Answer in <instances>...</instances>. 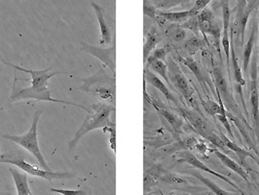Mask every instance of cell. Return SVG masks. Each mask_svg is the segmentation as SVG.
Instances as JSON below:
<instances>
[{
    "label": "cell",
    "mask_w": 259,
    "mask_h": 195,
    "mask_svg": "<svg viewBox=\"0 0 259 195\" xmlns=\"http://www.w3.org/2000/svg\"><path fill=\"white\" fill-rule=\"evenodd\" d=\"M1 62L4 65L12 66L15 70L22 71L24 73H28L31 77V86L26 87L25 86L26 79L18 77V73H14V83L12 86L11 94L9 96V99L6 103V106H12L16 105L17 101H26V100H36L40 102H51V103H59V104H67V105H73L77 106L82 109H84L87 113L90 112V107L86 105L72 103V102H66L63 100H57L52 98L51 92L48 89L49 80L51 78L58 75V74H69L68 72L64 71H54L52 70V66L42 69V70H32V69H26L24 67H21L19 65H15L11 63H7L4 60L1 59Z\"/></svg>",
    "instance_id": "6da1fadb"
},
{
    "label": "cell",
    "mask_w": 259,
    "mask_h": 195,
    "mask_svg": "<svg viewBox=\"0 0 259 195\" xmlns=\"http://www.w3.org/2000/svg\"><path fill=\"white\" fill-rule=\"evenodd\" d=\"M90 112H88L87 116L82 122L77 132L75 133L73 139L68 143V150H73L77 146L79 141L89 132L96 129H103L106 127L115 126L113 122L110 120V114L115 110V106L105 103H97L89 105Z\"/></svg>",
    "instance_id": "7a4b0ae2"
},
{
    "label": "cell",
    "mask_w": 259,
    "mask_h": 195,
    "mask_svg": "<svg viewBox=\"0 0 259 195\" xmlns=\"http://www.w3.org/2000/svg\"><path fill=\"white\" fill-rule=\"evenodd\" d=\"M81 81L83 83L78 87L79 91L99 97L112 105L115 104V79L109 77L104 68H101L90 77L81 79Z\"/></svg>",
    "instance_id": "3957f363"
},
{
    "label": "cell",
    "mask_w": 259,
    "mask_h": 195,
    "mask_svg": "<svg viewBox=\"0 0 259 195\" xmlns=\"http://www.w3.org/2000/svg\"><path fill=\"white\" fill-rule=\"evenodd\" d=\"M41 114H42V110H37L34 113L30 128L28 129L26 134H24L22 136H15V135H8L7 134V135H3L2 138L4 140L11 141L13 143L21 145L22 147H24L29 153H31L32 155L36 158V160L38 161L42 169L51 172V169H50L49 165L47 164L44 156L40 150V147H39L37 130H38V122Z\"/></svg>",
    "instance_id": "277c9868"
},
{
    "label": "cell",
    "mask_w": 259,
    "mask_h": 195,
    "mask_svg": "<svg viewBox=\"0 0 259 195\" xmlns=\"http://www.w3.org/2000/svg\"><path fill=\"white\" fill-rule=\"evenodd\" d=\"M0 163L13 164L15 166L25 171L28 175L45 179L49 182H51L53 180H65V179H69V178L73 177L72 174L66 173V172L60 173V172H52V171L49 172V171L39 169L37 167L27 163L24 158H22L20 156H10L6 155V154L0 155Z\"/></svg>",
    "instance_id": "5b68a950"
},
{
    "label": "cell",
    "mask_w": 259,
    "mask_h": 195,
    "mask_svg": "<svg viewBox=\"0 0 259 195\" xmlns=\"http://www.w3.org/2000/svg\"><path fill=\"white\" fill-rule=\"evenodd\" d=\"M211 68H212V73H213V77H214L215 88H217V91L219 92L221 95L223 104L227 108L233 110L234 113L238 118H240V119L243 118L241 114V111L238 108V105L234 100L233 96L231 94L229 85H228V82H227V79L223 74V71H222L221 66L215 65L214 61L211 60Z\"/></svg>",
    "instance_id": "8992f818"
},
{
    "label": "cell",
    "mask_w": 259,
    "mask_h": 195,
    "mask_svg": "<svg viewBox=\"0 0 259 195\" xmlns=\"http://www.w3.org/2000/svg\"><path fill=\"white\" fill-rule=\"evenodd\" d=\"M168 73L171 87H175L182 97L187 101L191 102L194 94V88L189 83L188 79L183 74L179 65L169 60L168 65Z\"/></svg>",
    "instance_id": "52a82bcc"
},
{
    "label": "cell",
    "mask_w": 259,
    "mask_h": 195,
    "mask_svg": "<svg viewBox=\"0 0 259 195\" xmlns=\"http://www.w3.org/2000/svg\"><path fill=\"white\" fill-rule=\"evenodd\" d=\"M81 43V50L83 52L87 53L93 57H96L100 61L104 63V65L108 66L109 69L112 71L113 74L116 73V59H115V42H113L111 47H99V46H92L88 43L80 42Z\"/></svg>",
    "instance_id": "ba28073f"
},
{
    "label": "cell",
    "mask_w": 259,
    "mask_h": 195,
    "mask_svg": "<svg viewBox=\"0 0 259 195\" xmlns=\"http://www.w3.org/2000/svg\"><path fill=\"white\" fill-rule=\"evenodd\" d=\"M179 111L182 113V116L187 120V122L194 128L195 132L198 133L203 138H205L206 140L208 139L210 134L214 132L212 130V127L206 120V118L202 116L199 112H196L187 108H183V107H180Z\"/></svg>",
    "instance_id": "9c48e42d"
},
{
    "label": "cell",
    "mask_w": 259,
    "mask_h": 195,
    "mask_svg": "<svg viewBox=\"0 0 259 195\" xmlns=\"http://www.w3.org/2000/svg\"><path fill=\"white\" fill-rule=\"evenodd\" d=\"M178 156H179V161H180V162L187 163V164L193 166L194 168L202 170V171H204V172H207L208 174H210V175H212V176H214V177L221 179L222 181L227 182L228 184H230L232 187H234L237 191H239V192H241V193L243 194L242 189H241L236 183H234L232 181H230L228 178H226V177L223 176L222 174H220V173H218V172L210 169L209 167H207L205 163H203V162H202L199 158H197L193 153H191V152H189V151H182V152H179Z\"/></svg>",
    "instance_id": "30bf717a"
},
{
    "label": "cell",
    "mask_w": 259,
    "mask_h": 195,
    "mask_svg": "<svg viewBox=\"0 0 259 195\" xmlns=\"http://www.w3.org/2000/svg\"><path fill=\"white\" fill-rule=\"evenodd\" d=\"M222 10V38L221 43L226 56L227 65L230 64V22L232 17V11L229 7V0H221Z\"/></svg>",
    "instance_id": "8fae6325"
},
{
    "label": "cell",
    "mask_w": 259,
    "mask_h": 195,
    "mask_svg": "<svg viewBox=\"0 0 259 195\" xmlns=\"http://www.w3.org/2000/svg\"><path fill=\"white\" fill-rule=\"evenodd\" d=\"M91 5L95 13H96L99 25H100L101 35H102L100 43L104 47V46H108L112 41V32H111V27H110L107 20H106V16L104 13V8L96 2H92Z\"/></svg>",
    "instance_id": "7c38bea8"
},
{
    "label": "cell",
    "mask_w": 259,
    "mask_h": 195,
    "mask_svg": "<svg viewBox=\"0 0 259 195\" xmlns=\"http://www.w3.org/2000/svg\"><path fill=\"white\" fill-rule=\"evenodd\" d=\"M143 79L146 81V83L150 84L151 86H153L157 90L161 92L165 98L168 100V102H171L176 105H179V103L176 99V97L174 96V94L168 90V87L165 85V83L156 75L154 72H152L150 69L148 68H144L143 71Z\"/></svg>",
    "instance_id": "4fadbf2b"
},
{
    "label": "cell",
    "mask_w": 259,
    "mask_h": 195,
    "mask_svg": "<svg viewBox=\"0 0 259 195\" xmlns=\"http://www.w3.org/2000/svg\"><path fill=\"white\" fill-rule=\"evenodd\" d=\"M200 29L203 35L205 36V40L207 42V35H211L214 40V45L218 50V52L221 53V34L222 27L220 23L215 20L211 22H200Z\"/></svg>",
    "instance_id": "5bb4252c"
},
{
    "label": "cell",
    "mask_w": 259,
    "mask_h": 195,
    "mask_svg": "<svg viewBox=\"0 0 259 195\" xmlns=\"http://www.w3.org/2000/svg\"><path fill=\"white\" fill-rule=\"evenodd\" d=\"M250 104L252 117L254 121V130L259 143V92L256 83V73L252 74V83H251V92H250ZM259 145V144H258Z\"/></svg>",
    "instance_id": "9a60e30c"
},
{
    "label": "cell",
    "mask_w": 259,
    "mask_h": 195,
    "mask_svg": "<svg viewBox=\"0 0 259 195\" xmlns=\"http://www.w3.org/2000/svg\"><path fill=\"white\" fill-rule=\"evenodd\" d=\"M221 138L223 140V142L225 143L226 147H227L229 150H232L233 152L236 153V155L238 156V158H239V160H240V163H241V165H242L244 168H246V160L247 157H250V158H252L253 160H255V162L258 164L259 166L258 159H257L255 156L253 155L251 152H249V151H247L246 149H244L243 147L239 146L235 142L231 141L230 139H228L222 132H221Z\"/></svg>",
    "instance_id": "2e32d148"
},
{
    "label": "cell",
    "mask_w": 259,
    "mask_h": 195,
    "mask_svg": "<svg viewBox=\"0 0 259 195\" xmlns=\"http://www.w3.org/2000/svg\"><path fill=\"white\" fill-rule=\"evenodd\" d=\"M154 107L160 112V114L168 121L169 126L174 130L175 139L179 142H182L181 138H180V135L182 133V125H183L182 119L180 117L177 116L175 113L168 111V109H166L164 107H159L157 105Z\"/></svg>",
    "instance_id": "e0dca14e"
},
{
    "label": "cell",
    "mask_w": 259,
    "mask_h": 195,
    "mask_svg": "<svg viewBox=\"0 0 259 195\" xmlns=\"http://www.w3.org/2000/svg\"><path fill=\"white\" fill-rule=\"evenodd\" d=\"M213 152H214L215 155L218 156V158L221 160V163H222L225 167H227V168H229V169L234 171L236 174H238L240 177H242L246 182H250L249 177H248L247 173L245 171L244 167H243L242 165H240L239 163L235 162L233 159H231L230 157H228V155H226L224 152H222L221 150L214 149Z\"/></svg>",
    "instance_id": "ac0fdd59"
},
{
    "label": "cell",
    "mask_w": 259,
    "mask_h": 195,
    "mask_svg": "<svg viewBox=\"0 0 259 195\" xmlns=\"http://www.w3.org/2000/svg\"><path fill=\"white\" fill-rule=\"evenodd\" d=\"M230 61L232 64V68H233L234 79H235V83L236 86H241L244 87L246 85V80L243 76V72L242 69L239 65L238 59L236 57V52H235V48H234V34L233 32L230 30Z\"/></svg>",
    "instance_id": "d6986e66"
},
{
    "label": "cell",
    "mask_w": 259,
    "mask_h": 195,
    "mask_svg": "<svg viewBox=\"0 0 259 195\" xmlns=\"http://www.w3.org/2000/svg\"><path fill=\"white\" fill-rule=\"evenodd\" d=\"M9 171L13 177L17 195H32L27 182V175L25 173H21L15 168H10Z\"/></svg>",
    "instance_id": "ffe728a7"
},
{
    "label": "cell",
    "mask_w": 259,
    "mask_h": 195,
    "mask_svg": "<svg viewBox=\"0 0 259 195\" xmlns=\"http://www.w3.org/2000/svg\"><path fill=\"white\" fill-rule=\"evenodd\" d=\"M179 59L183 65L187 66L193 72V74L198 79V81L200 82L202 87L207 90L208 83H207V79L205 77V75L203 74L200 65L195 61L194 59L192 57H182V56H179Z\"/></svg>",
    "instance_id": "44dd1931"
},
{
    "label": "cell",
    "mask_w": 259,
    "mask_h": 195,
    "mask_svg": "<svg viewBox=\"0 0 259 195\" xmlns=\"http://www.w3.org/2000/svg\"><path fill=\"white\" fill-rule=\"evenodd\" d=\"M161 41V36L158 32V29L153 26L147 33L145 41L143 44V61L146 62L148 56L155 49L157 44Z\"/></svg>",
    "instance_id": "7402d4cb"
},
{
    "label": "cell",
    "mask_w": 259,
    "mask_h": 195,
    "mask_svg": "<svg viewBox=\"0 0 259 195\" xmlns=\"http://www.w3.org/2000/svg\"><path fill=\"white\" fill-rule=\"evenodd\" d=\"M256 34H257V24L254 23L251 30H250L249 37H248V40L246 43V46H245V49H244V52H243V65H244V72L245 73L247 72V67L249 65V62H250V57H251L253 46H254V43H255Z\"/></svg>",
    "instance_id": "603a6c76"
},
{
    "label": "cell",
    "mask_w": 259,
    "mask_h": 195,
    "mask_svg": "<svg viewBox=\"0 0 259 195\" xmlns=\"http://www.w3.org/2000/svg\"><path fill=\"white\" fill-rule=\"evenodd\" d=\"M159 20H165L168 21L170 23H182L185 22L187 19H189L192 15L189 10L186 11H182V12H163V11H159L157 12Z\"/></svg>",
    "instance_id": "cb8c5ba5"
},
{
    "label": "cell",
    "mask_w": 259,
    "mask_h": 195,
    "mask_svg": "<svg viewBox=\"0 0 259 195\" xmlns=\"http://www.w3.org/2000/svg\"><path fill=\"white\" fill-rule=\"evenodd\" d=\"M227 116L230 118V120H231L232 122H234V124L237 126L238 130L240 131V133L242 134V136H243L244 139L246 140V143L250 146V148H251V149L256 153V155L259 157V150L257 149V147L255 146L254 142H253V140L251 139V137L248 136V134H247V132H246V126H245V124L243 123V121H242L240 118L235 116L232 113H229V112L227 113ZM247 126H249V125H247Z\"/></svg>",
    "instance_id": "d4e9b609"
},
{
    "label": "cell",
    "mask_w": 259,
    "mask_h": 195,
    "mask_svg": "<svg viewBox=\"0 0 259 195\" xmlns=\"http://www.w3.org/2000/svg\"><path fill=\"white\" fill-rule=\"evenodd\" d=\"M192 175L194 176L196 179H198L201 182H203L208 189H210L215 195H233L230 192L224 190L223 188H221V186L217 183V182L207 179V177L203 176L201 173L199 172H192Z\"/></svg>",
    "instance_id": "484cf974"
},
{
    "label": "cell",
    "mask_w": 259,
    "mask_h": 195,
    "mask_svg": "<svg viewBox=\"0 0 259 195\" xmlns=\"http://www.w3.org/2000/svg\"><path fill=\"white\" fill-rule=\"evenodd\" d=\"M207 43L205 39H202L200 36H192L186 41L183 42V49L189 53L190 55H194L197 51L203 49Z\"/></svg>",
    "instance_id": "4316f807"
},
{
    "label": "cell",
    "mask_w": 259,
    "mask_h": 195,
    "mask_svg": "<svg viewBox=\"0 0 259 195\" xmlns=\"http://www.w3.org/2000/svg\"><path fill=\"white\" fill-rule=\"evenodd\" d=\"M166 34L168 38L176 43H181L186 36L185 29L179 25L168 26V29L166 30Z\"/></svg>",
    "instance_id": "83f0119b"
},
{
    "label": "cell",
    "mask_w": 259,
    "mask_h": 195,
    "mask_svg": "<svg viewBox=\"0 0 259 195\" xmlns=\"http://www.w3.org/2000/svg\"><path fill=\"white\" fill-rule=\"evenodd\" d=\"M217 94H218L219 103L221 104V114H219V115L217 116V118L221 121V123L223 125V127H224V128L226 129V131H227V133H228L229 137L231 138L230 140L234 142L233 131L231 129V126H230V123H229V119H228V116H227V111H226V109H225V105H224L223 102H222V100H221V95H220V93L217 91Z\"/></svg>",
    "instance_id": "f1b7e54d"
},
{
    "label": "cell",
    "mask_w": 259,
    "mask_h": 195,
    "mask_svg": "<svg viewBox=\"0 0 259 195\" xmlns=\"http://www.w3.org/2000/svg\"><path fill=\"white\" fill-rule=\"evenodd\" d=\"M149 67L151 68L152 72L158 73L164 80H166L168 86L171 87V84H170L169 79H168V65L164 63V61H156V62L149 65Z\"/></svg>",
    "instance_id": "f546056e"
},
{
    "label": "cell",
    "mask_w": 259,
    "mask_h": 195,
    "mask_svg": "<svg viewBox=\"0 0 259 195\" xmlns=\"http://www.w3.org/2000/svg\"><path fill=\"white\" fill-rule=\"evenodd\" d=\"M168 53V48L166 47H162V48H158V49H154L152 53L148 56L146 62L144 63L145 66L144 68L149 67V65H151L152 63H154L156 61H164L167 57Z\"/></svg>",
    "instance_id": "4dcf8cb0"
},
{
    "label": "cell",
    "mask_w": 259,
    "mask_h": 195,
    "mask_svg": "<svg viewBox=\"0 0 259 195\" xmlns=\"http://www.w3.org/2000/svg\"><path fill=\"white\" fill-rule=\"evenodd\" d=\"M181 26L184 29L187 28V29L191 30L196 36L200 35L201 29H200V20H199V16L198 15L191 16L189 19H187Z\"/></svg>",
    "instance_id": "1f68e13d"
},
{
    "label": "cell",
    "mask_w": 259,
    "mask_h": 195,
    "mask_svg": "<svg viewBox=\"0 0 259 195\" xmlns=\"http://www.w3.org/2000/svg\"><path fill=\"white\" fill-rule=\"evenodd\" d=\"M202 105H203L205 111L210 116L217 117L221 113V104L210 100V99L203 102Z\"/></svg>",
    "instance_id": "d6a6232c"
},
{
    "label": "cell",
    "mask_w": 259,
    "mask_h": 195,
    "mask_svg": "<svg viewBox=\"0 0 259 195\" xmlns=\"http://www.w3.org/2000/svg\"><path fill=\"white\" fill-rule=\"evenodd\" d=\"M159 177L164 182H168V183H178V184H187L188 183L184 179H182L175 174L168 173L167 171H163L162 174H159Z\"/></svg>",
    "instance_id": "836d02e7"
},
{
    "label": "cell",
    "mask_w": 259,
    "mask_h": 195,
    "mask_svg": "<svg viewBox=\"0 0 259 195\" xmlns=\"http://www.w3.org/2000/svg\"><path fill=\"white\" fill-rule=\"evenodd\" d=\"M157 9L155 6L151 3L150 0H144V5H143V13L145 16H148L152 20L159 23V17L157 14Z\"/></svg>",
    "instance_id": "e575fe53"
},
{
    "label": "cell",
    "mask_w": 259,
    "mask_h": 195,
    "mask_svg": "<svg viewBox=\"0 0 259 195\" xmlns=\"http://www.w3.org/2000/svg\"><path fill=\"white\" fill-rule=\"evenodd\" d=\"M207 141H208L209 143H212L214 146L219 147L222 152H228L229 149L226 147V145H225V143L223 142V140L221 139L220 136H218L214 132H213L212 134H210V136L208 137Z\"/></svg>",
    "instance_id": "d590c367"
},
{
    "label": "cell",
    "mask_w": 259,
    "mask_h": 195,
    "mask_svg": "<svg viewBox=\"0 0 259 195\" xmlns=\"http://www.w3.org/2000/svg\"><path fill=\"white\" fill-rule=\"evenodd\" d=\"M211 0H196L195 1L194 6L190 9L191 15H198L202 10H204L205 8H207V4L210 2Z\"/></svg>",
    "instance_id": "8d00e7d4"
},
{
    "label": "cell",
    "mask_w": 259,
    "mask_h": 195,
    "mask_svg": "<svg viewBox=\"0 0 259 195\" xmlns=\"http://www.w3.org/2000/svg\"><path fill=\"white\" fill-rule=\"evenodd\" d=\"M104 132L108 131L109 134H110V138H109V144H110V147L111 149L113 150V152L115 153L116 151V129H115V126H111V127H106L104 128Z\"/></svg>",
    "instance_id": "74e56055"
},
{
    "label": "cell",
    "mask_w": 259,
    "mask_h": 195,
    "mask_svg": "<svg viewBox=\"0 0 259 195\" xmlns=\"http://www.w3.org/2000/svg\"><path fill=\"white\" fill-rule=\"evenodd\" d=\"M50 191L56 192V193H61L62 195H86V191L82 189L78 190H69V189H60V188H50Z\"/></svg>",
    "instance_id": "f35d334b"
},
{
    "label": "cell",
    "mask_w": 259,
    "mask_h": 195,
    "mask_svg": "<svg viewBox=\"0 0 259 195\" xmlns=\"http://www.w3.org/2000/svg\"><path fill=\"white\" fill-rule=\"evenodd\" d=\"M186 0H156L155 3H157V5L159 7H162V8H170L172 6H176L180 3H182Z\"/></svg>",
    "instance_id": "ab89813d"
},
{
    "label": "cell",
    "mask_w": 259,
    "mask_h": 195,
    "mask_svg": "<svg viewBox=\"0 0 259 195\" xmlns=\"http://www.w3.org/2000/svg\"><path fill=\"white\" fill-rule=\"evenodd\" d=\"M160 195H201L191 194V193H184V192H168V193H161Z\"/></svg>",
    "instance_id": "60d3db41"
},
{
    "label": "cell",
    "mask_w": 259,
    "mask_h": 195,
    "mask_svg": "<svg viewBox=\"0 0 259 195\" xmlns=\"http://www.w3.org/2000/svg\"><path fill=\"white\" fill-rule=\"evenodd\" d=\"M258 31H259V12H258ZM259 33V32H258ZM258 43H259V39H258ZM258 51H259V46H258Z\"/></svg>",
    "instance_id": "b9f144b4"
}]
</instances>
